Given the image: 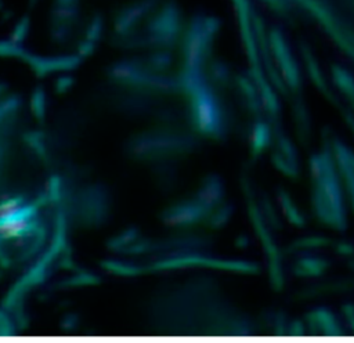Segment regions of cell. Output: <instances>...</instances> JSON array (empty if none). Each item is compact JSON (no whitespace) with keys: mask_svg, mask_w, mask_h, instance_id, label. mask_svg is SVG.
Wrapping results in <instances>:
<instances>
[{"mask_svg":"<svg viewBox=\"0 0 354 343\" xmlns=\"http://www.w3.org/2000/svg\"><path fill=\"white\" fill-rule=\"evenodd\" d=\"M50 37L55 43L68 41L80 21V0H51Z\"/></svg>","mask_w":354,"mask_h":343,"instance_id":"cell-1","label":"cell"},{"mask_svg":"<svg viewBox=\"0 0 354 343\" xmlns=\"http://www.w3.org/2000/svg\"><path fill=\"white\" fill-rule=\"evenodd\" d=\"M24 61L29 65L32 72L39 76H48L51 73H65L79 66L82 58L77 54H59V55H37L28 53Z\"/></svg>","mask_w":354,"mask_h":343,"instance_id":"cell-2","label":"cell"},{"mask_svg":"<svg viewBox=\"0 0 354 343\" xmlns=\"http://www.w3.org/2000/svg\"><path fill=\"white\" fill-rule=\"evenodd\" d=\"M28 51L21 43L14 41L12 39H0V58H19L24 59Z\"/></svg>","mask_w":354,"mask_h":343,"instance_id":"cell-3","label":"cell"},{"mask_svg":"<svg viewBox=\"0 0 354 343\" xmlns=\"http://www.w3.org/2000/svg\"><path fill=\"white\" fill-rule=\"evenodd\" d=\"M30 28H32V21L29 15H22L21 18H18L10 32V39H12L17 43H24L29 33H30Z\"/></svg>","mask_w":354,"mask_h":343,"instance_id":"cell-4","label":"cell"},{"mask_svg":"<svg viewBox=\"0 0 354 343\" xmlns=\"http://www.w3.org/2000/svg\"><path fill=\"white\" fill-rule=\"evenodd\" d=\"M102 30H104V19L100 14H94L87 21V25L84 29V39L95 43L101 37Z\"/></svg>","mask_w":354,"mask_h":343,"instance_id":"cell-5","label":"cell"},{"mask_svg":"<svg viewBox=\"0 0 354 343\" xmlns=\"http://www.w3.org/2000/svg\"><path fill=\"white\" fill-rule=\"evenodd\" d=\"M72 83H73L72 77H71L69 75H66V72H65L64 75H61V76L57 79V82H55V89L62 93V91H66V90L72 86Z\"/></svg>","mask_w":354,"mask_h":343,"instance_id":"cell-6","label":"cell"},{"mask_svg":"<svg viewBox=\"0 0 354 343\" xmlns=\"http://www.w3.org/2000/svg\"><path fill=\"white\" fill-rule=\"evenodd\" d=\"M39 1L40 0H28V4H29V7H36L39 4Z\"/></svg>","mask_w":354,"mask_h":343,"instance_id":"cell-7","label":"cell"},{"mask_svg":"<svg viewBox=\"0 0 354 343\" xmlns=\"http://www.w3.org/2000/svg\"><path fill=\"white\" fill-rule=\"evenodd\" d=\"M4 8V0H0V11H3Z\"/></svg>","mask_w":354,"mask_h":343,"instance_id":"cell-8","label":"cell"}]
</instances>
